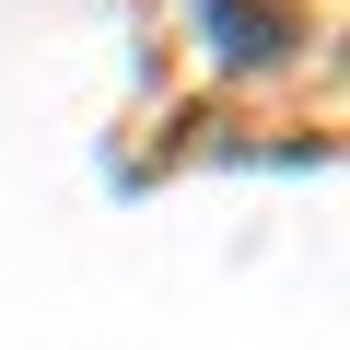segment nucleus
<instances>
[{
	"mask_svg": "<svg viewBox=\"0 0 350 350\" xmlns=\"http://www.w3.org/2000/svg\"><path fill=\"white\" fill-rule=\"evenodd\" d=\"M199 24H211L222 59H292L304 47V12H292V0H199Z\"/></svg>",
	"mask_w": 350,
	"mask_h": 350,
	"instance_id": "1",
	"label": "nucleus"
}]
</instances>
